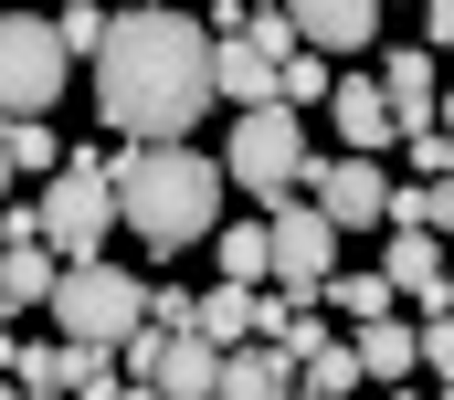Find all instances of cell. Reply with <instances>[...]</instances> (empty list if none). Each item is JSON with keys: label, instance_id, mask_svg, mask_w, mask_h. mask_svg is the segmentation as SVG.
Returning <instances> with one entry per match:
<instances>
[{"label": "cell", "instance_id": "cell-1", "mask_svg": "<svg viewBox=\"0 0 454 400\" xmlns=\"http://www.w3.org/2000/svg\"><path fill=\"white\" fill-rule=\"evenodd\" d=\"M212 21H191V11H159V0H137V11H116L106 42H96V116H106L116 137H191V116H212Z\"/></svg>", "mask_w": 454, "mask_h": 400}, {"label": "cell", "instance_id": "cell-2", "mask_svg": "<svg viewBox=\"0 0 454 400\" xmlns=\"http://www.w3.org/2000/svg\"><path fill=\"white\" fill-rule=\"evenodd\" d=\"M223 158H201V148H180V137H127L116 148V211H127V232L148 242V253H191V242H212L223 232Z\"/></svg>", "mask_w": 454, "mask_h": 400}, {"label": "cell", "instance_id": "cell-3", "mask_svg": "<svg viewBox=\"0 0 454 400\" xmlns=\"http://www.w3.org/2000/svg\"><path fill=\"white\" fill-rule=\"evenodd\" d=\"M116 221H127V211H116V158L64 148V169L43 180V242H53L64 264H85V253H106Z\"/></svg>", "mask_w": 454, "mask_h": 400}, {"label": "cell", "instance_id": "cell-4", "mask_svg": "<svg viewBox=\"0 0 454 400\" xmlns=\"http://www.w3.org/2000/svg\"><path fill=\"white\" fill-rule=\"evenodd\" d=\"M223 180L254 190V200H286L307 180V105H286V96L243 105V116H232V148H223Z\"/></svg>", "mask_w": 454, "mask_h": 400}, {"label": "cell", "instance_id": "cell-5", "mask_svg": "<svg viewBox=\"0 0 454 400\" xmlns=\"http://www.w3.org/2000/svg\"><path fill=\"white\" fill-rule=\"evenodd\" d=\"M74 74V42L53 11H0V116H53Z\"/></svg>", "mask_w": 454, "mask_h": 400}, {"label": "cell", "instance_id": "cell-6", "mask_svg": "<svg viewBox=\"0 0 454 400\" xmlns=\"http://www.w3.org/2000/svg\"><path fill=\"white\" fill-rule=\"evenodd\" d=\"M53 327H64V337L116 348V337H137V327H148V285H137L127 264H106V253H85V264H64V285H53Z\"/></svg>", "mask_w": 454, "mask_h": 400}, {"label": "cell", "instance_id": "cell-7", "mask_svg": "<svg viewBox=\"0 0 454 400\" xmlns=\"http://www.w3.org/2000/svg\"><path fill=\"white\" fill-rule=\"evenodd\" d=\"M275 285L286 296H328V274H339V221H328V200H275Z\"/></svg>", "mask_w": 454, "mask_h": 400}, {"label": "cell", "instance_id": "cell-8", "mask_svg": "<svg viewBox=\"0 0 454 400\" xmlns=\"http://www.w3.org/2000/svg\"><path fill=\"white\" fill-rule=\"evenodd\" d=\"M317 200H328V221H339V232L391 221V180H380V158H370V148H339V158L317 169Z\"/></svg>", "mask_w": 454, "mask_h": 400}, {"label": "cell", "instance_id": "cell-9", "mask_svg": "<svg viewBox=\"0 0 454 400\" xmlns=\"http://www.w3.org/2000/svg\"><path fill=\"white\" fill-rule=\"evenodd\" d=\"M328 116H339V148H370V158L402 137V105H391L380 74H339V85H328Z\"/></svg>", "mask_w": 454, "mask_h": 400}, {"label": "cell", "instance_id": "cell-10", "mask_svg": "<svg viewBox=\"0 0 454 400\" xmlns=\"http://www.w3.org/2000/svg\"><path fill=\"white\" fill-rule=\"evenodd\" d=\"M296 369H307V358H296V348L264 327V337L223 348V400H286V390H296Z\"/></svg>", "mask_w": 454, "mask_h": 400}, {"label": "cell", "instance_id": "cell-11", "mask_svg": "<svg viewBox=\"0 0 454 400\" xmlns=\"http://www.w3.org/2000/svg\"><path fill=\"white\" fill-rule=\"evenodd\" d=\"M53 285H64V253H53L43 232H21V242L0 253V327L32 316V305H53Z\"/></svg>", "mask_w": 454, "mask_h": 400}, {"label": "cell", "instance_id": "cell-12", "mask_svg": "<svg viewBox=\"0 0 454 400\" xmlns=\"http://www.w3.org/2000/svg\"><path fill=\"white\" fill-rule=\"evenodd\" d=\"M212 85H223V105H264V96H286V64L254 32H223L212 42Z\"/></svg>", "mask_w": 454, "mask_h": 400}, {"label": "cell", "instance_id": "cell-13", "mask_svg": "<svg viewBox=\"0 0 454 400\" xmlns=\"http://www.w3.org/2000/svg\"><path fill=\"white\" fill-rule=\"evenodd\" d=\"M348 348H359L370 380H412V369H423V316H402V305H391V316H359Z\"/></svg>", "mask_w": 454, "mask_h": 400}, {"label": "cell", "instance_id": "cell-14", "mask_svg": "<svg viewBox=\"0 0 454 400\" xmlns=\"http://www.w3.org/2000/svg\"><path fill=\"white\" fill-rule=\"evenodd\" d=\"M380 11H391V0H286V21H296L317 53H359V42L380 32Z\"/></svg>", "mask_w": 454, "mask_h": 400}, {"label": "cell", "instance_id": "cell-15", "mask_svg": "<svg viewBox=\"0 0 454 400\" xmlns=\"http://www.w3.org/2000/svg\"><path fill=\"white\" fill-rule=\"evenodd\" d=\"M380 274H391L402 296H412L423 316H434V305H444V232H423V221H402V242H391V264H380Z\"/></svg>", "mask_w": 454, "mask_h": 400}, {"label": "cell", "instance_id": "cell-16", "mask_svg": "<svg viewBox=\"0 0 454 400\" xmlns=\"http://www.w3.org/2000/svg\"><path fill=\"white\" fill-rule=\"evenodd\" d=\"M380 85H391V105H402V127H423L434 96H444V85H434V42H402V53L380 64Z\"/></svg>", "mask_w": 454, "mask_h": 400}, {"label": "cell", "instance_id": "cell-17", "mask_svg": "<svg viewBox=\"0 0 454 400\" xmlns=\"http://www.w3.org/2000/svg\"><path fill=\"white\" fill-rule=\"evenodd\" d=\"M0 148H11L21 180H53V169H64V137H53L43 116H0Z\"/></svg>", "mask_w": 454, "mask_h": 400}, {"label": "cell", "instance_id": "cell-18", "mask_svg": "<svg viewBox=\"0 0 454 400\" xmlns=\"http://www.w3.org/2000/svg\"><path fill=\"white\" fill-rule=\"evenodd\" d=\"M359 380H370V369H359V348H348V337H328V348H307V369H296V390H317V400H348Z\"/></svg>", "mask_w": 454, "mask_h": 400}, {"label": "cell", "instance_id": "cell-19", "mask_svg": "<svg viewBox=\"0 0 454 400\" xmlns=\"http://www.w3.org/2000/svg\"><path fill=\"white\" fill-rule=\"evenodd\" d=\"M391 221H423V232H444V242H454V169H434L423 190H391Z\"/></svg>", "mask_w": 454, "mask_h": 400}, {"label": "cell", "instance_id": "cell-20", "mask_svg": "<svg viewBox=\"0 0 454 400\" xmlns=\"http://www.w3.org/2000/svg\"><path fill=\"white\" fill-rule=\"evenodd\" d=\"M328 296H339V316L359 327V316H391V305H402V285H391V274L370 264V274H328Z\"/></svg>", "mask_w": 454, "mask_h": 400}, {"label": "cell", "instance_id": "cell-21", "mask_svg": "<svg viewBox=\"0 0 454 400\" xmlns=\"http://www.w3.org/2000/svg\"><path fill=\"white\" fill-rule=\"evenodd\" d=\"M223 274H243V285L275 274V232H264V221H232V232H223Z\"/></svg>", "mask_w": 454, "mask_h": 400}, {"label": "cell", "instance_id": "cell-22", "mask_svg": "<svg viewBox=\"0 0 454 400\" xmlns=\"http://www.w3.org/2000/svg\"><path fill=\"white\" fill-rule=\"evenodd\" d=\"M328 85H339V74H328V53H317V42H296V53H286V105H328Z\"/></svg>", "mask_w": 454, "mask_h": 400}, {"label": "cell", "instance_id": "cell-23", "mask_svg": "<svg viewBox=\"0 0 454 400\" xmlns=\"http://www.w3.org/2000/svg\"><path fill=\"white\" fill-rule=\"evenodd\" d=\"M423 369H434V380H454V305H434V316H423Z\"/></svg>", "mask_w": 454, "mask_h": 400}, {"label": "cell", "instance_id": "cell-24", "mask_svg": "<svg viewBox=\"0 0 454 400\" xmlns=\"http://www.w3.org/2000/svg\"><path fill=\"white\" fill-rule=\"evenodd\" d=\"M191 316H201V296H180V285L159 296V285H148V327H191Z\"/></svg>", "mask_w": 454, "mask_h": 400}, {"label": "cell", "instance_id": "cell-25", "mask_svg": "<svg viewBox=\"0 0 454 400\" xmlns=\"http://www.w3.org/2000/svg\"><path fill=\"white\" fill-rule=\"evenodd\" d=\"M423 42H434V53H454V0H423Z\"/></svg>", "mask_w": 454, "mask_h": 400}, {"label": "cell", "instance_id": "cell-26", "mask_svg": "<svg viewBox=\"0 0 454 400\" xmlns=\"http://www.w3.org/2000/svg\"><path fill=\"white\" fill-rule=\"evenodd\" d=\"M11 180H21V169H11V148H0V190H11Z\"/></svg>", "mask_w": 454, "mask_h": 400}, {"label": "cell", "instance_id": "cell-27", "mask_svg": "<svg viewBox=\"0 0 454 400\" xmlns=\"http://www.w3.org/2000/svg\"><path fill=\"white\" fill-rule=\"evenodd\" d=\"M434 116H444V127H454V96H434Z\"/></svg>", "mask_w": 454, "mask_h": 400}, {"label": "cell", "instance_id": "cell-28", "mask_svg": "<svg viewBox=\"0 0 454 400\" xmlns=\"http://www.w3.org/2000/svg\"><path fill=\"white\" fill-rule=\"evenodd\" d=\"M444 305H454V264H444Z\"/></svg>", "mask_w": 454, "mask_h": 400}, {"label": "cell", "instance_id": "cell-29", "mask_svg": "<svg viewBox=\"0 0 454 400\" xmlns=\"http://www.w3.org/2000/svg\"><path fill=\"white\" fill-rule=\"evenodd\" d=\"M0 253H11V221H0Z\"/></svg>", "mask_w": 454, "mask_h": 400}, {"label": "cell", "instance_id": "cell-30", "mask_svg": "<svg viewBox=\"0 0 454 400\" xmlns=\"http://www.w3.org/2000/svg\"><path fill=\"white\" fill-rule=\"evenodd\" d=\"M106 11H137V0H106Z\"/></svg>", "mask_w": 454, "mask_h": 400}, {"label": "cell", "instance_id": "cell-31", "mask_svg": "<svg viewBox=\"0 0 454 400\" xmlns=\"http://www.w3.org/2000/svg\"><path fill=\"white\" fill-rule=\"evenodd\" d=\"M53 11H74V0H53Z\"/></svg>", "mask_w": 454, "mask_h": 400}]
</instances>
